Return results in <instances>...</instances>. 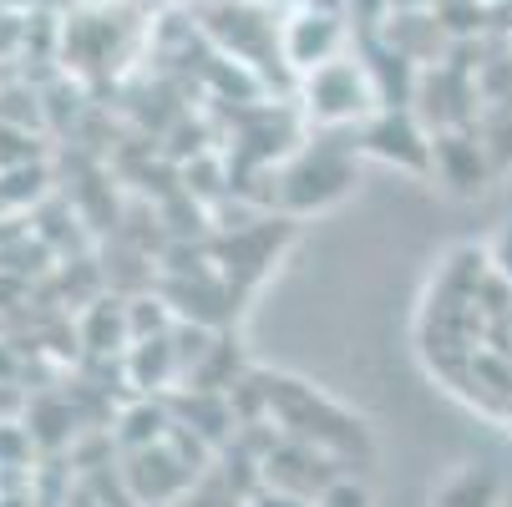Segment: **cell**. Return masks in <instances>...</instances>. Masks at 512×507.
Masks as SVG:
<instances>
[{
    "mask_svg": "<svg viewBox=\"0 0 512 507\" xmlns=\"http://www.w3.org/2000/svg\"><path fill=\"white\" fill-rule=\"evenodd\" d=\"M487 259H492V274H497L502 284H512V219L497 229V239H492V254H487Z\"/></svg>",
    "mask_w": 512,
    "mask_h": 507,
    "instance_id": "cell-9",
    "label": "cell"
},
{
    "mask_svg": "<svg viewBox=\"0 0 512 507\" xmlns=\"http://www.w3.org/2000/svg\"><path fill=\"white\" fill-rule=\"evenodd\" d=\"M259 396H264V411L279 421V437H295V442L315 447L335 467H365L376 457L371 426H365L355 411H345L340 401H330L325 391H315L310 381H300V376H264Z\"/></svg>",
    "mask_w": 512,
    "mask_h": 507,
    "instance_id": "cell-1",
    "label": "cell"
},
{
    "mask_svg": "<svg viewBox=\"0 0 512 507\" xmlns=\"http://www.w3.org/2000/svg\"><path fill=\"white\" fill-rule=\"evenodd\" d=\"M315 507H376V497H371V487H365V482H355L350 472H340V477L315 497Z\"/></svg>",
    "mask_w": 512,
    "mask_h": 507,
    "instance_id": "cell-8",
    "label": "cell"
},
{
    "mask_svg": "<svg viewBox=\"0 0 512 507\" xmlns=\"http://www.w3.org/2000/svg\"><path fill=\"white\" fill-rule=\"evenodd\" d=\"M300 102L325 132L355 127L381 112V92H376V77L365 66V56H335L330 66L310 71L300 82Z\"/></svg>",
    "mask_w": 512,
    "mask_h": 507,
    "instance_id": "cell-3",
    "label": "cell"
},
{
    "mask_svg": "<svg viewBox=\"0 0 512 507\" xmlns=\"http://www.w3.org/2000/svg\"><path fill=\"white\" fill-rule=\"evenodd\" d=\"M436 507H497V477L487 467H457L436 487Z\"/></svg>",
    "mask_w": 512,
    "mask_h": 507,
    "instance_id": "cell-7",
    "label": "cell"
},
{
    "mask_svg": "<svg viewBox=\"0 0 512 507\" xmlns=\"http://www.w3.org/2000/svg\"><path fill=\"white\" fill-rule=\"evenodd\" d=\"M355 158H360V132L345 137L340 132H325L320 142L300 148L295 158L284 163L279 173V203L289 213H315V208H330L350 193L355 183Z\"/></svg>",
    "mask_w": 512,
    "mask_h": 507,
    "instance_id": "cell-2",
    "label": "cell"
},
{
    "mask_svg": "<svg viewBox=\"0 0 512 507\" xmlns=\"http://www.w3.org/2000/svg\"><path fill=\"white\" fill-rule=\"evenodd\" d=\"M249 507H315V502H305V497H295V492H279V487H259V492L249 497Z\"/></svg>",
    "mask_w": 512,
    "mask_h": 507,
    "instance_id": "cell-10",
    "label": "cell"
},
{
    "mask_svg": "<svg viewBox=\"0 0 512 507\" xmlns=\"http://www.w3.org/2000/svg\"><path fill=\"white\" fill-rule=\"evenodd\" d=\"M360 153L376 163H391L401 173H431L436 132H426L411 107H381L376 117L360 122Z\"/></svg>",
    "mask_w": 512,
    "mask_h": 507,
    "instance_id": "cell-4",
    "label": "cell"
},
{
    "mask_svg": "<svg viewBox=\"0 0 512 507\" xmlns=\"http://www.w3.org/2000/svg\"><path fill=\"white\" fill-rule=\"evenodd\" d=\"M431 173H442L457 193H482L487 188V148L472 132H436Z\"/></svg>",
    "mask_w": 512,
    "mask_h": 507,
    "instance_id": "cell-6",
    "label": "cell"
},
{
    "mask_svg": "<svg viewBox=\"0 0 512 507\" xmlns=\"http://www.w3.org/2000/svg\"><path fill=\"white\" fill-rule=\"evenodd\" d=\"M335 56H345V16L340 11L305 6L279 26V61H289L300 77L330 66Z\"/></svg>",
    "mask_w": 512,
    "mask_h": 507,
    "instance_id": "cell-5",
    "label": "cell"
}]
</instances>
